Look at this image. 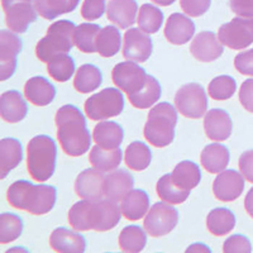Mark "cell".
Returning a JSON list of instances; mask_svg holds the SVG:
<instances>
[{
  "label": "cell",
  "mask_w": 253,
  "mask_h": 253,
  "mask_svg": "<svg viewBox=\"0 0 253 253\" xmlns=\"http://www.w3.org/2000/svg\"><path fill=\"white\" fill-rule=\"evenodd\" d=\"M122 215L121 207L112 199H84L69 210V223L78 232H107L118 225Z\"/></svg>",
  "instance_id": "obj_1"
},
{
  "label": "cell",
  "mask_w": 253,
  "mask_h": 253,
  "mask_svg": "<svg viewBox=\"0 0 253 253\" xmlns=\"http://www.w3.org/2000/svg\"><path fill=\"white\" fill-rule=\"evenodd\" d=\"M57 138L61 148L71 157L83 156L91 147V135L86 128V119L75 105H63L55 117Z\"/></svg>",
  "instance_id": "obj_2"
},
{
  "label": "cell",
  "mask_w": 253,
  "mask_h": 253,
  "mask_svg": "<svg viewBox=\"0 0 253 253\" xmlns=\"http://www.w3.org/2000/svg\"><path fill=\"white\" fill-rule=\"evenodd\" d=\"M6 198L15 209L33 215H43L55 207L57 191L49 185H33L26 180H19L9 186Z\"/></svg>",
  "instance_id": "obj_3"
},
{
  "label": "cell",
  "mask_w": 253,
  "mask_h": 253,
  "mask_svg": "<svg viewBox=\"0 0 253 253\" xmlns=\"http://www.w3.org/2000/svg\"><path fill=\"white\" fill-rule=\"evenodd\" d=\"M57 147L48 135H37L27 147V167L33 180L44 182L52 177L56 169Z\"/></svg>",
  "instance_id": "obj_4"
},
{
  "label": "cell",
  "mask_w": 253,
  "mask_h": 253,
  "mask_svg": "<svg viewBox=\"0 0 253 253\" xmlns=\"http://www.w3.org/2000/svg\"><path fill=\"white\" fill-rule=\"evenodd\" d=\"M177 124V113L170 103H160L148 113L143 134L153 147H166L175 138V126Z\"/></svg>",
  "instance_id": "obj_5"
},
{
  "label": "cell",
  "mask_w": 253,
  "mask_h": 253,
  "mask_svg": "<svg viewBox=\"0 0 253 253\" xmlns=\"http://www.w3.org/2000/svg\"><path fill=\"white\" fill-rule=\"evenodd\" d=\"M75 24L66 19L51 24L47 35L36 46L38 60L48 63L56 56L67 55L75 44Z\"/></svg>",
  "instance_id": "obj_6"
},
{
  "label": "cell",
  "mask_w": 253,
  "mask_h": 253,
  "mask_svg": "<svg viewBox=\"0 0 253 253\" xmlns=\"http://www.w3.org/2000/svg\"><path fill=\"white\" fill-rule=\"evenodd\" d=\"M85 113L91 121H105L118 117L124 109V96L114 87L101 90L85 101Z\"/></svg>",
  "instance_id": "obj_7"
},
{
  "label": "cell",
  "mask_w": 253,
  "mask_h": 253,
  "mask_svg": "<svg viewBox=\"0 0 253 253\" xmlns=\"http://www.w3.org/2000/svg\"><path fill=\"white\" fill-rule=\"evenodd\" d=\"M175 107L186 118H203L208 109V98L204 87L195 83L186 84L180 87L175 95Z\"/></svg>",
  "instance_id": "obj_8"
},
{
  "label": "cell",
  "mask_w": 253,
  "mask_h": 253,
  "mask_svg": "<svg viewBox=\"0 0 253 253\" xmlns=\"http://www.w3.org/2000/svg\"><path fill=\"white\" fill-rule=\"evenodd\" d=\"M218 38L223 46L243 49L253 43V18L237 17L219 28Z\"/></svg>",
  "instance_id": "obj_9"
},
{
  "label": "cell",
  "mask_w": 253,
  "mask_h": 253,
  "mask_svg": "<svg viewBox=\"0 0 253 253\" xmlns=\"http://www.w3.org/2000/svg\"><path fill=\"white\" fill-rule=\"evenodd\" d=\"M178 223V211L172 204L156 203L144 218V229L150 236L162 237L171 233Z\"/></svg>",
  "instance_id": "obj_10"
},
{
  "label": "cell",
  "mask_w": 253,
  "mask_h": 253,
  "mask_svg": "<svg viewBox=\"0 0 253 253\" xmlns=\"http://www.w3.org/2000/svg\"><path fill=\"white\" fill-rule=\"evenodd\" d=\"M8 28L15 33H24L37 20V10L32 0H1Z\"/></svg>",
  "instance_id": "obj_11"
},
{
  "label": "cell",
  "mask_w": 253,
  "mask_h": 253,
  "mask_svg": "<svg viewBox=\"0 0 253 253\" xmlns=\"http://www.w3.org/2000/svg\"><path fill=\"white\" fill-rule=\"evenodd\" d=\"M147 76L148 75L143 67L135 65L132 61L115 65L112 71V80L114 85L128 96L134 95L142 89L147 81Z\"/></svg>",
  "instance_id": "obj_12"
},
{
  "label": "cell",
  "mask_w": 253,
  "mask_h": 253,
  "mask_svg": "<svg viewBox=\"0 0 253 253\" xmlns=\"http://www.w3.org/2000/svg\"><path fill=\"white\" fill-rule=\"evenodd\" d=\"M22 51V41L10 31H0V80L12 78L17 69V60Z\"/></svg>",
  "instance_id": "obj_13"
},
{
  "label": "cell",
  "mask_w": 253,
  "mask_h": 253,
  "mask_svg": "<svg viewBox=\"0 0 253 253\" xmlns=\"http://www.w3.org/2000/svg\"><path fill=\"white\" fill-rule=\"evenodd\" d=\"M153 43L150 36L141 28H130L124 35L123 56L132 62H146L151 57Z\"/></svg>",
  "instance_id": "obj_14"
},
{
  "label": "cell",
  "mask_w": 253,
  "mask_h": 253,
  "mask_svg": "<svg viewBox=\"0 0 253 253\" xmlns=\"http://www.w3.org/2000/svg\"><path fill=\"white\" fill-rule=\"evenodd\" d=\"M245 190V177L234 170H225L214 180L213 193L220 202H233L242 195Z\"/></svg>",
  "instance_id": "obj_15"
},
{
  "label": "cell",
  "mask_w": 253,
  "mask_h": 253,
  "mask_svg": "<svg viewBox=\"0 0 253 253\" xmlns=\"http://www.w3.org/2000/svg\"><path fill=\"white\" fill-rule=\"evenodd\" d=\"M105 177L104 172L96 169L83 171L75 181L76 194L83 199L99 200L105 196Z\"/></svg>",
  "instance_id": "obj_16"
},
{
  "label": "cell",
  "mask_w": 253,
  "mask_h": 253,
  "mask_svg": "<svg viewBox=\"0 0 253 253\" xmlns=\"http://www.w3.org/2000/svg\"><path fill=\"white\" fill-rule=\"evenodd\" d=\"M223 43L213 32L205 31L195 36L190 46L191 55L202 62H213L223 55Z\"/></svg>",
  "instance_id": "obj_17"
},
{
  "label": "cell",
  "mask_w": 253,
  "mask_h": 253,
  "mask_svg": "<svg viewBox=\"0 0 253 253\" xmlns=\"http://www.w3.org/2000/svg\"><path fill=\"white\" fill-rule=\"evenodd\" d=\"M194 35L195 24L186 15H182L181 13H173L169 17L165 26V37L170 43L181 46L187 43Z\"/></svg>",
  "instance_id": "obj_18"
},
{
  "label": "cell",
  "mask_w": 253,
  "mask_h": 253,
  "mask_svg": "<svg viewBox=\"0 0 253 253\" xmlns=\"http://www.w3.org/2000/svg\"><path fill=\"white\" fill-rule=\"evenodd\" d=\"M205 134L209 139L223 142L232 134L233 123L229 114L223 109H211L207 113L204 118Z\"/></svg>",
  "instance_id": "obj_19"
},
{
  "label": "cell",
  "mask_w": 253,
  "mask_h": 253,
  "mask_svg": "<svg viewBox=\"0 0 253 253\" xmlns=\"http://www.w3.org/2000/svg\"><path fill=\"white\" fill-rule=\"evenodd\" d=\"M28 105L17 90H9L0 96V115L8 123H19L27 117Z\"/></svg>",
  "instance_id": "obj_20"
},
{
  "label": "cell",
  "mask_w": 253,
  "mask_h": 253,
  "mask_svg": "<svg viewBox=\"0 0 253 253\" xmlns=\"http://www.w3.org/2000/svg\"><path fill=\"white\" fill-rule=\"evenodd\" d=\"M49 245L58 253H83L86 250L85 238L66 228H56L49 237Z\"/></svg>",
  "instance_id": "obj_21"
},
{
  "label": "cell",
  "mask_w": 253,
  "mask_h": 253,
  "mask_svg": "<svg viewBox=\"0 0 253 253\" xmlns=\"http://www.w3.org/2000/svg\"><path fill=\"white\" fill-rule=\"evenodd\" d=\"M24 95L27 100L36 107H46L55 99L56 89L46 78L35 76L24 85Z\"/></svg>",
  "instance_id": "obj_22"
},
{
  "label": "cell",
  "mask_w": 253,
  "mask_h": 253,
  "mask_svg": "<svg viewBox=\"0 0 253 253\" xmlns=\"http://www.w3.org/2000/svg\"><path fill=\"white\" fill-rule=\"evenodd\" d=\"M138 5L135 0H110L108 4V19L122 29L129 28L135 22Z\"/></svg>",
  "instance_id": "obj_23"
},
{
  "label": "cell",
  "mask_w": 253,
  "mask_h": 253,
  "mask_svg": "<svg viewBox=\"0 0 253 253\" xmlns=\"http://www.w3.org/2000/svg\"><path fill=\"white\" fill-rule=\"evenodd\" d=\"M124 130L118 123L115 122L101 121L96 124L92 132V139L95 143L104 150H114L119 148L123 142Z\"/></svg>",
  "instance_id": "obj_24"
},
{
  "label": "cell",
  "mask_w": 253,
  "mask_h": 253,
  "mask_svg": "<svg viewBox=\"0 0 253 253\" xmlns=\"http://www.w3.org/2000/svg\"><path fill=\"white\" fill-rule=\"evenodd\" d=\"M150 209V198L146 191L139 189L130 190L122 200L121 210L126 220H139Z\"/></svg>",
  "instance_id": "obj_25"
},
{
  "label": "cell",
  "mask_w": 253,
  "mask_h": 253,
  "mask_svg": "<svg viewBox=\"0 0 253 253\" xmlns=\"http://www.w3.org/2000/svg\"><path fill=\"white\" fill-rule=\"evenodd\" d=\"M134 185L133 176L126 170H114L105 177V196L122 202Z\"/></svg>",
  "instance_id": "obj_26"
},
{
  "label": "cell",
  "mask_w": 253,
  "mask_h": 253,
  "mask_svg": "<svg viewBox=\"0 0 253 253\" xmlns=\"http://www.w3.org/2000/svg\"><path fill=\"white\" fill-rule=\"evenodd\" d=\"M23 150L15 138H3L0 141V178H5L8 173L22 162Z\"/></svg>",
  "instance_id": "obj_27"
},
{
  "label": "cell",
  "mask_w": 253,
  "mask_h": 253,
  "mask_svg": "<svg viewBox=\"0 0 253 253\" xmlns=\"http://www.w3.org/2000/svg\"><path fill=\"white\" fill-rule=\"evenodd\" d=\"M230 160V153L225 146L213 143L208 144L203 150L200 161L203 167L210 173H220L227 169Z\"/></svg>",
  "instance_id": "obj_28"
},
{
  "label": "cell",
  "mask_w": 253,
  "mask_h": 253,
  "mask_svg": "<svg viewBox=\"0 0 253 253\" xmlns=\"http://www.w3.org/2000/svg\"><path fill=\"white\" fill-rule=\"evenodd\" d=\"M122 150L114 148V150H104L100 146L92 147L89 156V161L91 166L101 172H112L117 170L122 162Z\"/></svg>",
  "instance_id": "obj_29"
},
{
  "label": "cell",
  "mask_w": 253,
  "mask_h": 253,
  "mask_svg": "<svg viewBox=\"0 0 253 253\" xmlns=\"http://www.w3.org/2000/svg\"><path fill=\"white\" fill-rule=\"evenodd\" d=\"M207 227L215 237H223L236 227V216L227 208H216L208 214Z\"/></svg>",
  "instance_id": "obj_30"
},
{
  "label": "cell",
  "mask_w": 253,
  "mask_h": 253,
  "mask_svg": "<svg viewBox=\"0 0 253 253\" xmlns=\"http://www.w3.org/2000/svg\"><path fill=\"white\" fill-rule=\"evenodd\" d=\"M161 85L157 79L153 78L152 75H148L142 89L138 92H135L134 95L128 96V99L133 107L137 109H147L157 103L158 99L161 98Z\"/></svg>",
  "instance_id": "obj_31"
},
{
  "label": "cell",
  "mask_w": 253,
  "mask_h": 253,
  "mask_svg": "<svg viewBox=\"0 0 253 253\" xmlns=\"http://www.w3.org/2000/svg\"><path fill=\"white\" fill-rule=\"evenodd\" d=\"M33 3L41 17L52 20L61 14L74 12L80 0H33Z\"/></svg>",
  "instance_id": "obj_32"
},
{
  "label": "cell",
  "mask_w": 253,
  "mask_h": 253,
  "mask_svg": "<svg viewBox=\"0 0 253 253\" xmlns=\"http://www.w3.org/2000/svg\"><path fill=\"white\" fill-rule=\"evenodd\" d=\"M124 161L130 170L143 171L152 161V152L143 142H132L124 152Z\"/></svg>",
  "instance_id": "obj_33"
},
{
  "label": "cell",
  "mask_w": 253,
  "mask_h": 253,
  "mask_svg": "<svg viewBox=\"0 0 253 253\" xmlns=\"http://www.w3.org/2000/svg\"><path fill=\"white\" fill-rule=\"evenodd\" d=\"M103 83L101 71L94 65H83L76 72L74 79V86L81 94H89L98 89Z\"/></svg>",
  "instance_id": "obj_34"
},
{
  "label": "cell",
  "mask_w": 253,
  "mask_h": 253,
  "mask_svg": "<svg viewBox=\"0 0 253 253\" xmlns=\"http://www.w3.org/2000/svg\"><path fill=\"white\" fill-rule=\"evenodd\" d=\"M157 190L158 196L162 199V202H166L169 204L178 205L186 202V199L190 195V190L181 189L173 182L172 175L167 173L162 176L157 181Z\"/></svg>",
  "instance_id": "obj_35"
},
{
  "label": "cell",
  "mask_w": 253,
  "mask_h": 253,
  "mask_svg": "<svg viewBox=\"0 0 253 253\" xmlns=\"http://www.w3.org/2000/svg\"><path fill=\"white\" fill-rule=\"evenodd\" d=\"M172 180L178 187L191 190L196 187L202 180V172L196 164L191 161H182L173 169Z\"/></svg>",
  "instance_id": "obj_36"
},
{
  "label": "cell",
  "mask_w": 253,
  "mask_h": 253,
  "mask_svg": "<svg viewBox=\"0 0 253 253\" xmlns=\"http://www.w3.org/2000/svg\"><path fill=\"white\" fill-rule=\"evenodd\" d=\"M121 46L122 36L117 27L108 26L101 29L96 40V47L101 57H113L118 53Z\"/></svg>",
  "instance_id": "obj_37"
},
{
  "label": "cell",
  "mask_w": 253,
  "mask_h": 253,
  "mask_svg": "<svg viewBox=\"0 0 253 253\" xmlns=\"http://www.w3.org/2000/svg\"><path fill=\"white\" fill-rule=\"evenodd\" d=\"M101 28L98 24L83 23L75 29V46L84 53L98 52L96 40Z\"/></svg>",
  "instance_id": "obj_38"
},
{
  "label": "cell",
  "mask_w": 253,
  "mask_h": 253,
  "mask_svg": "<svg viewBox=\"0 0 253 253\" xmlns=\"http://www.w3.org/2000/svg\"><path fill=\"white\" fill-rule=\"evenodd\" d=\"M146 233L141 227H137V225H128L119 234V247L123 252H141L146 247Z\"/></svg>",
  "instance_id": "obj_39"
},
{
  "label": "cell",
  "mask_w": 253,
  "mask_h": 253,
  "mask_svg": "<svg viewBox=\"0 0 253 253\" xmlns=\"http://www.w3.org/2000/svg\"><path fill=\"white\" fill-rule=\"evenodd\" d=\"M47 71L53 80L66 83L75 72V61L69 55H60L48 62Z\"/></svg>",
  "instance_id": "obj_40"
},
{
  "label": "cell",
  "mask_w": 253,
  "mask_h": 253,
  "mask_svg": "<svg viewBox=\"0 0 253 253\" xmlns=\"http://www.w3.org/2000/svg\"><path fill=\"white\" fill-rule=\"evenodd\" d=\"M138 26L146 33H157L164 23V14L157 6L143 4L138 13Z\"/></svg>",
  "instance_id": "obj_41"
},
{
  "label": "cell",
  "mask_w": 253,
  "mask_h": 253,
  "mask_svg": "<svg viewBox=\"0 0 253 253\" xmlns=\"http://www.w3.org/2000/svg\"><path fill=\"white\" fill-rule=\"evenodd\" d=\"M23 232V220L12 213H3L0 215V243L6 245L15 241Z\"/></svg>",
  "instance_id": "obj_42"
},
{
  "label": "cell",
  "mask_w": 253,
  "mask_h": 253,
  "mask_svg": "<svg viewBox=\"0 0 253 253\" xmlns=\"http://www.w3.org/2000/svg\"><path fill=\"white\" fill-rule=\"evenodd\" d=\"M237 90V84L232 76H218L210 81L208 92L214 100H228L234 95Z\"/></svg>",
  "instance_id": "obj_43"
},
{
  "label": "cell",
  "mask_w": 253,
  "mask_h": 253,
  "mask_svg": "<svg viewBox=\"0 0 253 253\" xmlns=\"http://www.w3.org/2000/svg\"><path fill=\"white\" fill-rule=\"evenodd\" d=\"M223 252L225 253H251L252 252V245L250 239L241 234L232 236L224 242L223 245Z\"/></svg>",
  "instance_id": "obj_44"
},
{
  "label": "cell",
  "mask_w": 253,
  "mask_h": 253,
  "mask_svg": "<svg viewBox=\"0 0 253 253\" xmlns=\"http://www.w3.org/2000/svg\"><path fill=\"white\" fill-rule=\"evenodd\" d=\"M105 12L104 0H84L81 5V17L86 20H96Z\"/></svg>",
  "instance_id": "obj_45"
},
{
  "label": "cell",
  "mask_w": 253,
  "mask_h": 253,
  "mask_svg": "<svg viewBox=\"0 0 253 253\" xmlns=\"http://www.w3.org/2000/svg\"><path fill=\"white\" fill-rule=\"evenodd\" d=\"M211 0H180L182 10L190 17H200L209 10Z\"/></svg>",
  "instance_id": "obj_46"
},
{
  "label": "cell",
  "mask_w": 253,
  "mask_h": 253,
  "mask_svg": "<svg viewBox=\"0 0 253 253\" xmlns=\"http://www.w3.org/2000/svg\"><path fill=\"white\" fill-rule=\"evenodd\" d=\"M234 66L242 75L253 76V48L237 55L234 58Z\"/></svg>",
  "instance_id": "obj_47"
},
{
  "label": "cell",
  "mask_w": 253,
  "mask_h": 253,
  "mask_svg": "<svg viewBox=\"0 0 253 253\" xmlns=\"http://www.w3.org/2000/svg\"><path fill=\"white\" fill-rule=\"evenodd\" d=\"M239 101L247 112L253 113V79H248L239 89Z\"/></svg>",
  "instance_id": "obj_48"
},
{
  "label": "cell",
  "mask_w": 253,
  "mask_h": 253,
  "mask_svg": "<svg viewBox=\"0 0 253 253\" xmlns=\"http://www.w3.org/2000/svg\"><path fill=\"white\" fill-rule=\"evenodd\" d=\"M238 166L243 177L253 184V150L242 153V156L239 157Z\"/></svg>",
  "instance_id": "obj_49"
},
{
  "label": "cell",
  "mask_w": 253,
  "mask_h": 253,
  "mask_svg": "<svg viewBox=\"0 0 253 253\" xmlns=\"http://www.w3.org/2000/svg\"><path fill=\"white\" fill-rule=\"evenodd\" d=\"M230 9L239 17L253 18V0H230Z\"/></svg>",
  "instance_id": "obj_50"
},
{
  "label": "cell",
  "mask_w": 253,
  "mask_h": 253,
  "mask_svg": "<svg viewBox=\"0 0 253 253\" xmlns=\"http://www.w3.org/2000/svg\"><path fill=\"white\" fill-rule=\"evenodd\" d=\"M245 208L246 211L248 213V215H250L251 218H253V187L248 191L247 195H246Z\"/></svg>",
  "instance_id": "obj_51"
},
{
  "label": "cell",
  "mask_w": 253,
  "mask_h": 253,
  "mask_svg": "<svg viewBox=\"0 0 253 253\" xmlns=\"http://www.w3.org/2000/svg\"><path fill=\"white\" fill-rule=\"evenodd\" d=\"M153 3L157 4V5H162V6H169L171 4H173L176 0H152Z\"/></svg>",
  "instance_id": "obj_52"
}]
</instances>
